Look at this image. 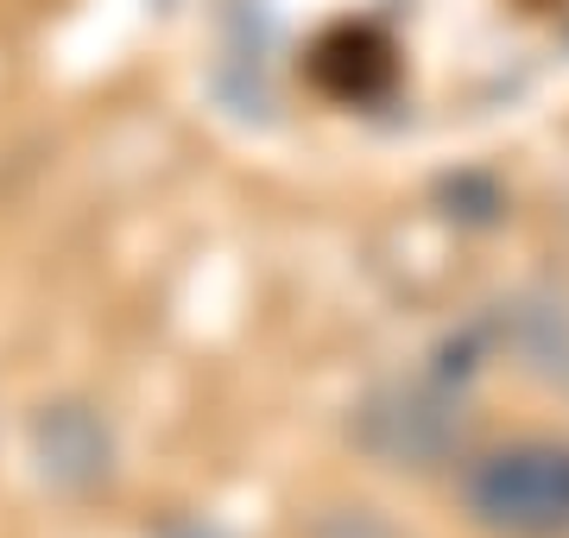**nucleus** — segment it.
<instances>
[{
	"label": "nucleus",
	"mask_w": 569,
	"mask_h": 538,
	"mask_svg": "<svg viewBox=\"0 0 569 538\" xmlns=\"http://www.w3.org/2000/svg\"><path fill=\"white\" fill-rule=\"evenodd\" d=\"M468 514L500 538H563L569 532V444L526 437L488 450L468 469Z\"/></svg>",
	"instance_id": "nucleus-1"
},
{
	"label": "nucleus",
	"mask_w": 569,
	"mask_h": 538,
	"mask_svg": "<svg viewBox=\"0 0 569 538\" xmlns=\"http://www.w3.org/2000/svg\"><path fill=\"white\" fill-rule=\"evenodd\" d=\"M32 462L39 481L58 495H96L114 476V431L102 425L96 406L82 399H58L32 418Z\"/></svg>",
	"instance_id": "nucleus-2"
}]
</instances>
